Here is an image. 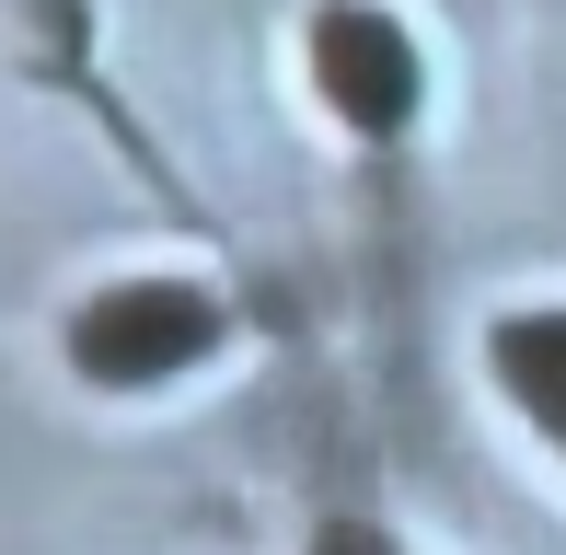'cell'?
I'll return each mask as SVG.
<instances>
[{"instance_id":"1","label":"cell","mask_w":566,"mask_h":555,"mask_svg":"<svg viewBox=\"0 0 566 555\" xmlns=\"http://www.w3.org/2000/svg\"><path fill=\"white\" fill-rule=\"evenodd\" d=\"M197 336H209V313H197V301H116V313H93V359H105L116 383H139V370L186 359Z\"/></svg>"},{"instance_id":"2","label":"cell","mask_w":566,"mask_h":555,"mask_svg":"<svg viewBox=\"0 0 566 555\" xmlns=\"http://www.w3.org/2000/svg\"><path fill=\"white\" fill-rule=\"evenodd\" d=\"M509 359H521V394L566 428V324H532V336H509Z\"/></svg>"}]
</instances>
